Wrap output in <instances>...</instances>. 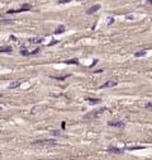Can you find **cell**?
Returning a JSON list of instances; mask_svg holds the SVG:
<instances>
[{
	"label": "cell",
	"instance_id": "obj_1",
	"mask_svg": "<svg viewBox=\"0 0 152 160\" xmlns=\"http://www.w3.org/2000/svg\"><path fill=\"white\" fill-rule=\"evenodd\" d=\"M34 145L39 146H55L56 141L55 140H41V141H34Z\"/></svg>",
	"mask_w": 152,
	"mask_h": 160
},
{
	"label": "cell",
	"instance_id": "obj_2",
	"mask_svg": "<svg viewBox=\"0 0 152 160\" xmlns=\"http://www.w3.org/2000/svg\"><path fill=\"white\" fill-rule=\"evenodd\" d=\"M104 111H106V108H101V109L94 111V112H91V113H88V114L85 116V118H96V117H99L100 114H103Z\"/></svg>",
	"mask_w": 152,
	"mask_h": 160
},
{
	"label": "cell",
	"instance_id": "obj_3",
	"mask_svg": "<svg viewBox=\"0 0 152 160\" xmlns=\"http://www.w3.org/2000/svg\"><path fill=\"white\" fill-rule=\"evenodd\" d=\"M117 85H118V81H115V80H109V81H106V83L101 84L100 87H99V89H106V88H113V87H117Z\"/></svg>",
	"mask_w": 152,
	"mask_h": 160
},
{
	"label": "cell",
	"instance_id": "obj_4",
	"mask_svg": "<svg viewBox=\"0 0 152 160\" xmlns=\"http://www.w3.org/2000/svg\"><path fill=\"white\" fill-rule=\"evenodd\" d=\"M99 9H100V5H99V4L93 5V6H90L88 10H86V14H89V15H90V14H94V13H96Z\"/></svg>",
	"mask_w": 152,
	"mask_h": 160
},
{
	"label": "cell",
	"instance_id": "obj_5",
	"mask_svg": "<svg viewBox=\"0 0 152 160\" xmlns=\"http://www.w3.org/2000/svg\"><path fill=\"white\" fill-rule=\"evenodd\" d=\"M42 41H43V37H33V38H29L28 42L32 45H37V43H42Z\"/></svg>",
	"mask_w": 152,
	"mask_h": 160
},
{
	"label": "cell",
	"instance_id": "obj_6",
	"mask_svg": "<svg viewBox=\"0 0 152 160\" xmlns=\"http://www.w3.org/2000/svg\"><path fill=\"white\" fill-rule=\"evenodd\" d=\"M124 122L123 121H118V122H108V126L110 127H124Z\"/></svg>",
	"mask_w": 152,
	"mask_h": 160
},
{
	"label": "cell",
	"instance_id": "obj_7",
	"mask_svg": "<svg viewBox=\"0 0 152 160\" xmlns=\"http://www.w3.org/2000/svg\"><path fill=\"white\" fill-rule=\"evenodd\" d=\"M13 51V48L10 47V46H0V52L1 53H9V52H12Z\"/></svg>",
	"mask_w": 152,
	"mask_h": 160
},
{
	"label": "cell",
	"instance_id": "obj_8",
	"mask_svg": "<svg viewBox=\"0 0 152 160\" xmlns=\"http://www.w3.org/2000/svg\"><path fill=\"white\" fill-rule=\"evenodd\" d=\"M109 153H114V154H122L123 153V149H118V147H109L108 149Z\"/></svg>",
	"mask_w": 152,
	"mask_h": 160
},
{
	"label": "cell",
	"instance_id": "obj_9",
	"mask_svg": "<svg viewBox=\"0 0 152 160\" xmlns=\"http://www.w3.org/2000/svg\"><path fill=\"white\" fill-rule=\"evenodd\" d=\"M20 84H22V81H13V83H10L9 84V89H15V88H18V87H20Z\"/></svg>",
	"mask_w": 152,
	"mask_h": 160
},
{
	"label": "cell",
	"instance_id": "obj_10",
	"mask_svg": "<svg viewBox=\"0 0 152 160\" xmlns=\"http://www.w3.org/2000/svg\"><path fill=\"white\" fill-rule=\"evenodd\" d=\"M65 64H67V65H79V61H77V59H71V60H66L65 61Z\"/></svg>",
	"mask_w": 152,
	"mask_h": 160
},
{
	"label": "cell",
	"instance_id": "obj_11",
	"mask_svg": "<svg viewBox=\"0 0 152 160\" xmlns=\"http://www.w3.org/2000/svg\"><path fill=\"white\" fill-rule=\"evenodd\" d=\"M63 32H65V27H63V26H60V27L56 28L55 34H60V33H63Z\"/></svg>",
	"mask_w": 152,
	"mask_h": 160
},
{
	"label": "cell",
	"instance_id": "obj_12",
	"mask_svg": "<svg viewBox=\"0 0 152 160\" xmlns=\"http://www.w3.org/2000/svg\"><path fill=\"white\" fill-rule=\"evenodd\" d=\"M89 102V104H98V103H100L101 100L100 99H94V98H89V99H86Z\"/></svg>",
	"mask_w": 152,
	"mask_h": 160
},
{
	"label": "cell",
	"instance_id": "obj_13",
	"mask_svg": "<svg viewBox=\"0 0 152 160\" xmlns=\"http://www.w3.org/2000/svg\"><path fill=\"white\" fill-rule=\"evenodd\" d=\"M145 55H146V51H141V52H136V53H134L136 57H142V56H145Z\"/></svg>",
	"mask_w": 152,
	"mask_h": 160
},
{
	"label": "cell",
	"instance_id": "obj_14",
	"mask_svg": "<svg viewBox=\"0 0 152 160\" xmlns=\"http://www.w3.org/2000/svg\"><path fill=\"white\" fill-rule=\"evenodd\" d=\"M51 135H53V136H61V131L53 130V131H51Z\"/></svg>",
	"mask_w": 152,
	"mask_h": 160
},
{
	"label": "cell",
	"instance_id": "obj_15",
	"mask_svg": "<svg viewBox=\"0 0 152 160\" xmlns=\"http://www.w3.org/2000/svg\"><path fill=\"white\" fill-rule=\"evenodd\" d=\"M13 23V20H0V24H12Z\"/></svg>",
	"mask_w": 152,
	"mask_h": 160
},
{
	"label": "cell",
	"instance_id": "obj_16",
	"mask_svg": "<svg viewBox=\"0 0 152 160\" xmlns=\"http://www.w3.org/2000/svg\"><path fill=\"white\" fill-rule=\"evenodd\" d=\"M71 0H60V4H66V3H70Z\"/></svg>",
	"mask_w": 152,
	"mask_h": 160
},
{
	"label": "cell",
	"instance_id": "obj_17",
	"mask_svg": "<svg viewBox=\"0 0 152 160\" xmlns=\"http://www.w3.org/2000/svg\"><path fill=\"white\" fill-rule=\"evenodd\" d=\"M146 108H148V109H151V108H152V102H151V103H147V104H146Z\"/></svg>",
	"mask_w": 152,
	"mask_h": 160
},
{
	"label": "cell",
	"instance_id": "obj_18",
	"mask_svg": "<svg viewBox=\"0 0 152 160\" xmlns=\"http://www.w3.org/2000/svg\"><path fill=\"white\" fill-rule=\"evenodd\" d=\"M56 43H58V41H53V42H51V43H48V46H53V45H56Z\"/></svg>",
	"mask_w": 152,
	"mask_h": 160
},
{
	"label": "cell",
	"instance_id": "obj_19",
	"mask_svg": "<svg viewBox=\"0 0 152 160\" xmlns=\"http://www.w3.org/2000/svg\"><path fill=\"white\" fill-rule=\"evenodd\" d=\"M108 20H109V22H108V23H109V24H110V23H113V22H114V19H113V18H109V19H108Z\"/></svg>",
	"mask_w": 152,
	"mask_h": 160
},
{
	"label": "cell",
	"instance_id": "obj_20",
	"mask_svg": "<svg viewBox=\"0 0 152 160\" xmlns=\"http://www.w3.org/2000/svg\"><path fill=\"white\" fill-rule=\"evenodd\" d=\"M0 109H1V107H0Z\"/></svg>",
	"mask_w": 152,
	"mask_h": 160
},
{
	"label": "cell",
	"instance_id": "obj_21",
	"mask_svg": "<svg viewBox=\"0 0 152 160\" xmlns=\"http://www.w3.org/2000/svg\"><path fill=\"white\" fill-rule=\"evenodd\" d=\"M0 97H1V94H0Z\"/></svg>",
	"mask_w": 152,
	"mask_h": 160
},
{
	"label": "cell",
	"instance_id": "obj_22",
	"mask_svg": "<svg viewBox=\"0 0 152 160\" xmlns=\"http://www.w3.org/2000/svg\"><path fill=\"white\" fill-rule=\"evenodd\" d=\"M79 1H81V0H79Z\"/></svg>",
	"mask_w": 152,
	"mask_h": 160
}]
</instances>
